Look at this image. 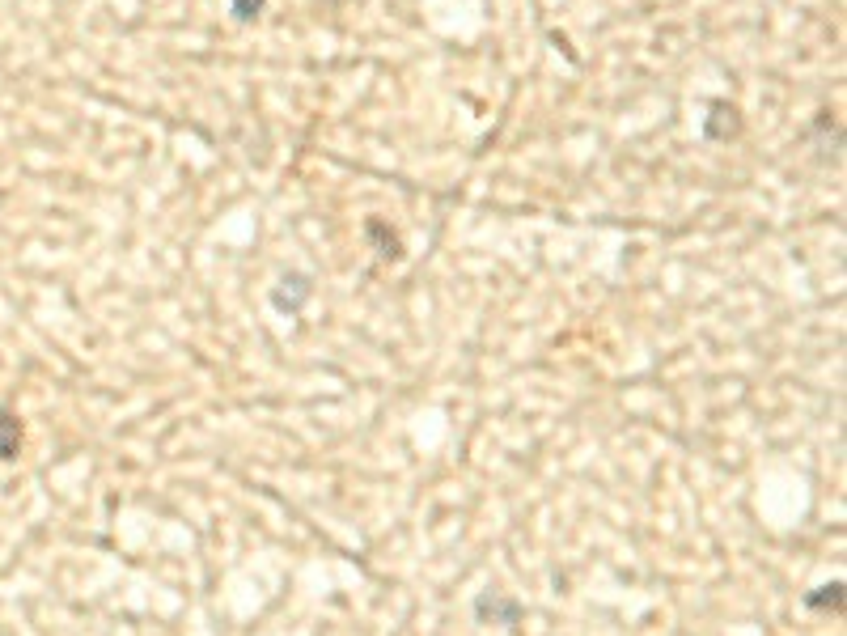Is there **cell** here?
Returning a JSON list of instances; mask_svg holds the SVG:
<instances>
[{"label": "cell", "instance_id": "3957f363", "mask_svg": "<svg viewBox=\"0 0 847 636\" xmlns=\"http://www.w3.org/2000/svg\"><path fill=\"white\" fill-rule=\"evenodd\" d=\"M475 611H479V620H488V615H496V620H504V624L521 620V603H504L500 594H483L475 603Z\"/></svg>", "mask_w": 847, "mask_h": 636}, {"label": "cell", "instance_id": "5b68a950", "mask_svg": "<svg viewBox=\"0 0 847 636\" xmlns=\"http://www.w3.org/2000/svg\"><path fill=\"white\" fill-rule=\"evenodd\" d=\"M263 5L267 0H233V17H238V22H250V17H259Z\"/></svg>", "mask_w": 847, "mask_h": 636}, {"label": "cell", "instance_id": "277c9868", "mask_svg": "<svg viewBox=\"0 0 847 636\" xmlns=\"http://www.w3.org/2000/svg\"><path fill=\"white\" fill-rule=\"evenodd\" d=\"M839 598H843V586L835 581V586H822V594H809L805 603L814 607V611H818V607H835V611H839Z\"/></svg>", "mask_w": 847, "mask_h": 636}, {"label": "cell", "instance_id": "7a4b0ae2", "mask_svg": "<svg viewBox=\"0 0 847 636\" xmlns=\"http://www.w3.org/2000/svg\"><path fill=\"white\" fill-rule=\"evenodd\" d=\"M17 450H22V420L0 403V463H13Z\"/></svg>", "mask_w": 847, "mask_h": 636}, {"label": "cell", "instance_id": "6da1fadb", "mask_svg": "<svg viewBox=\"0 0 847 636\" xmlns=\"http://www.w3.org/2000/svg\"><path fill=\"white\" fill-rule=\"evenodd\" d=\"M310 293H314L310 276H284V280H280V289L272 293V302H276L280 310H288V314H297V310H301V302H305Z\"/></svg>", "mask_w": 847, "mask_h": 636}]
</instances>
